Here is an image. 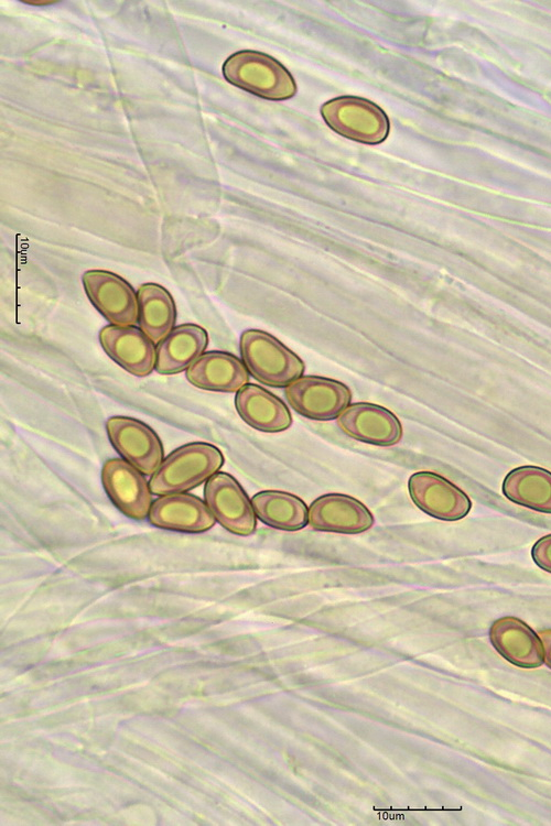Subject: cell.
<instances>
[{"instance_id": "cell-23", "label": "cell", "mask_w": 551, "mask_h": 826, "mask_svg": "<svg viewBox=\"0 0 551 826\" xmlns=\"http://www.w3.org/2000/svg\"><path fill=\"white\" fill-rule=\"evenodd\" d=\"M537 633L543 646V663L551 669V629H542Z\"/></svg>"}, {"instance_id": "cell-11", "label": "cell", "mask_w": 551, "mask_h": 826, "mask_svg": "<svg viewBox=\"0 0 551 826\" xmlns=\"http://www.w3.org/2000/svg\"><path fill=\"white\" fill-rule=\"evenodd\" d=\"M336 423L347 436L376 446H393L402 437L399 419L387 407L369 402L349 404Z\"/></svg>"}, {"instance_id": "cell-8", "label": "cell", "mask_w": 551, "mask_h": 826, "mask_svg": "<svg viewBox=\"0 0 551 826\" xmlns=\"http://www.w3.org/2000/svg\"><path fill=\"white\" fill-rule=\"evenodd\" d=\"M109 441L120 456L145 476H152L163 461L158 434L145 423L128 416H111L106 422Z\"/></svg>"}, {"instance_id": "cell-2", "label": "cell", "mask_w": 551, "mask_h": 826, "mask_svg": "<svg viewBox=\"0 0 551 826\" xmlns=\"http://www.w3.org/2000/svg\"><path fill=\"white\" fill-rule=\"evenodd\" d=\"M239 348L249 374L266 385L283 388L304 373L302 359L267 332L245 330L240 336Z\"/></svg>"}, {"instance_id": "cell-16", "label": "cell", "mask_w": 551, "mask_h": 826, "mask_svg": "<svg viewBox=\"0 0 551 826\" xmlns=\"http://www.w3.org/2000/svg\"><path fill=\"white\" fill-rule=\"evenodd\" d=\"M186 379L194 387L216 392H237L249 383V372L230 352H204L187 370Z\"/></svg>"}, {"instance_id": "cell-7", "label": "cell", "mask_w": 551, "mask_h": 826, "mask_svg": "<svg viewBox=\"0 0 551 826\" xmlns=\"http://www.w3.org/2000/svg\"><path fill=\"white\" fill-rule=\"evenodd\" d=\"M204 501L215 520L228 532L247 536L257 528L251 500L240 483L227 472H217L205 483Z\"/></svg>"}, {"instance_id": "cell-4", "label": "cell", "mask_w": 551, "mask_h": 826, "mask_svg": "<svg viewBox=\"0 0 551 826\" xmlns=\"http://www.w3.org/2000/svg\"><path fill=\"white\" fill-rule=\"evenodd\" d=\"M326 124L341 135L366 144H378L389 133L386 112L375 102L356 97L342 96L326 101L321 107Z\"/></svg>"}, {"instance_id": "cell-6", "label": "cell", "mask_w": 551, "mask_h": 826, "mask_svg": "<svg viewBox=\"0 0 551 826\" xmlns=\"http://www.w3.org/2000/svg\"><path fill=\"white\" fill-rule=\"evenodd\" d=\"M82 281L90 303L110 325L138 324V293L125 279L107 270H88Z\"/></svg>"}, {"instance_id": "cell-18", "label": "cell", "mask_w": 551, "mask_h": 826, "mask_svg": "<svg viewBox=\"0 0 551 826\" xmlns=\"http://www.w3.org/2000/svg\"><path fill=\"white\" fill-rule=\"evenodd\" d=\"M208 334L199 325L186 323L175 326L156 345L155 371L175 374L187 370L205 351Z\"/></svg>"}, {"instance_id": "cell-3", "label": "cell", "mask_w": 551, "mask_h": 826, "mask_svg": "<svg viewBox=\"0 0 551 826\" xmlns=\"http://www.w3.org/2000/svg\"><path fill=\"white\" fill-rule=\"evenodd\" d=\"M228 83L269 100H285L296 94L290 72L276 58L256 51H239L223 64Z\"/></svg>"}, {"instance_id": "cell-13", "label": "cell", "mask_w": 551, "mask_h": 826, "mask_svg": "<svg viewBox=\"0 0 551 826\" xmlns=\"http://www.w3.org/2000/svg\"><path fill=\"white\" fill-rule=\"evenodd\" d=\"M375 519L356 498L344 493H326L309 507V524L313 530L357 534L369 530Z\"/></svg>"}, {"instance_id": "cell-22", "label": "cell", "mask_w": 551, "mask_h": 826, "mask_svg": "<svg viewBox=\"0 0 551 826\" xmlns=\"http://www.w3.org/2000/svg\"><path fill=\"white\" fill-rule=\"evenodd\" d=\"M531 556L541 569L551 573V534L540 537L533 544Z\"/></svg>"}, {"instance_id": "cell-5", "label": "cell", "mask_w": 551, "mask_h": 826, "mask_svg": "<svg viewBox=\"0 0 551 826\" xmlns=\"http://www.w3.org/2000/svg\"><path fill=\"white\" fill-rule=\"evenodd\" d=\"M289 405L300 415L314 421H331L349 405V388L335 379L304 376L284 389Z\"/></svg>"}, {"instance_id": "cell-12", "label": "cell", "mask_w": 551, "mask_h": 826, "mask_svg": "<svg viewBox=\"0 0 551 826\" xmlns=\"http://www.w3.org/2000/svg\"><path fill=\"white\" fill-rule=\"evenodd\" d=\"M99 341L110 359L136 377L155 369V344L136 325H107L99 332Z\"/></svg>"}, {"instance_id": "cell-20", "label": "cell", "mask_w": 551, "mask_h": 826, "mask_svg": "<svg viewBox=\"0 0 551 826\" xmlns=\"http://www.w3.org/2000/svg\"><path fill=\"white\" fill-rule=\"evenodd\" d=\"M256 517L266 525L282 531H299L309 524V508L298 496L263 490L251 498Z\"/></svg>"}, {"instance_id": "cell-19", "label": "cell", "mask_w": 551, "mask_h": 826, "mask_svg": "<svg viewBox=\"0 0 551 826\" xmlns=\"http://www.w3.org/2000/svg\"><path fill=\"white\" fill-rule=\"evenodd\" d=\"M504 496L521 507L551 514V471L539 466L510 470L501 485Z\"/></svg>"}, {"instance_id": "cell-21", "label": "cell", "mask_w": 551, "mask_h": 826, "mask_svg": "<svg viewBox=\"0 0 551 826\" xmlns=\"http://www.w3.org/2000/svg\"><path fill=\"white\" fill-rule=\"evenodd\" d=\"M139 328L158 345L175 327L176 307L170 292L160 284L144 283L138 289Z\"/></svg>"}, {"instance_id": "cell-15", "label": "cell", "mask_w": 551, "mask_h": 826, "mask_svg": "<svg viewBox=\"0 0 551 826\" xmlns=\"http://www.w3.org/2000/svg\"><path fill=\"white\" fill-rule=\"evenodd\" d=\"M489 639L497 652L511 664L536 669L543 663V646L538 633L525 621L501 617L489 628Z\"/></svg>"}, {"instance_id": "cell-17", "label": "cell", "mask_w": 551, "mask_h": 826, "mask_svg": "<svg viewBox=\"0 0 551 826\" xmlns=\"http://www.w3.org/2000/svg\"><path fill=\"white\" fill-rule=\"evenodd\" d=\"M237 413L249 426L264 433H279L292 424L285 403L267 389L248 383L236 392Z\"/></svg>"}, {"instance_id": "cell-14", "label": "cell", "mask_w": 551, "mask_h": 826, "mask_svg": "<svg viewBox=\"0 0 551 826\" xmlns=\"http://www.w3.org/2000/svg\"><path fill=\"white\" fill-rule=\"evenodd\" d=\"M149 522L160 529L185 533H203L216 522L206 502L182 492L163 494L150 508Z\"/></svg>"}, {"instance_id": "cell-1", "label": "cell", "mask_w": 551, "mask_h": 826, "mask_svg": "<svg viewBox=\"0 0 551 826\" xmlns=\"http://www.w3.org/2000/svg\"><path fill=\"white\" fill-rule=\"evenodd\" d=\"M224 465L222 452L213 444L193 442L173 450L150 479L153 494L186 492L207 481Z\"/></svg>"}, {"instance_id": "cell-9", "label": "cell", "mask_w": 551, "mask_h": 826, "mask_svg": "<svg viewBox=\"0 0 551 826\" xmlns=\"http://www.w3.org/2000/svg\"><path fill=\"white\" fill-rule=\"evenodd\" d=\"M410 498L428 515L443 521L465 518L472 508L468 496L443 476L418 471L408 481Z\"/></svg>"}, {"instance_id": "cell-10", "label": "cell", "mask_w": 551, "mask_h": 826, "mask_svg": "<svg viewBox=\"0 0 551 826\" xmlns=\"http://www.w3.org/2000/svg\"><path fill=\"white\" fill-rule=\"evenodd\" d=\"M101 482L109 499L126 517L143 520L149 515L152 506L150 482L127 460H106L101 468Z\"/></svg>"}]
</instances>
